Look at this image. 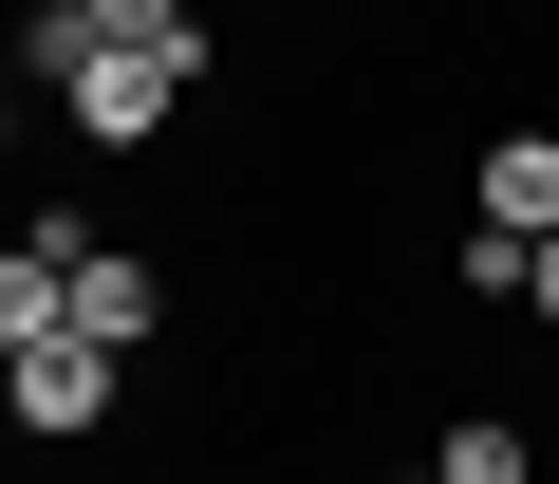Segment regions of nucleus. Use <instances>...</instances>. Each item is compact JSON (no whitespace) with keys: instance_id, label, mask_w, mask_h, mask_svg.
<instances>
[{"instance_id":"1","label":"nucleus","mask_w":559,"mask_h":484,"mask_svg":"<svg viewBox=\"0 0 559 484\" xmlns=\"http://www.w3.org/2000/svg\"><path fill=\"white\" fill-rule=\"evenodd\" d=\"M20 75H38V94H75V131H94V149H150V131H168V94L205 75V38H94L75 0H57V20L20 38Z\"/></svg>"},{"instance_id":"2","label":"nucleus","mask_w":559,"mask_h":484,"mask_svg":"<svg viewBox=\"0 0 559 484\" xmlns=\"http://www.w3.org/2000/svg\"><path fill=\"white\" fill-rule=\"evenodd\" d=\"M112 373H131L112 336H38V354H0V410H20V428H57V447H75V428L112 410Z\"/></svg>"},{"instance_id":"3","label":"nucleus","mask_w":559,"mask_h":484,"mask_svg":"<svg viewBox=\"0 0 559 484\" xmlns=\"http://www.w3.org/2000/svg\"><path fill=\"white\" fill-rule=\"evenodd\" d=\"M57 262H75V336H112V354H150V317H168V280L131 262V242H94V223H57Z\"/></svg>"},{"instance_id":"4","label":"nucleus","mask_w":559,"mask_h":484,"mask_svg":"<svg viewBox=\"0 0 559 484\" xmlns=\"http://www.w3.org/2000/svg\"><path fill=\"white\" fill-rule=\"evenodd\" d=\"M38 336H75V262H57V223L0 242V354H38Z\"/></svg>"},{"instance_id":"5","label":"nucleus","mask_w":559,"mask_h":484,"mask_svg":"<svg viewBox=\"0 0 559 484\" xmlns=\"http://www.w3.org/2000/svg\"><path fill=\"white\" fill-rule=\"evenodd\" d=\"M485 223L559 242V131H503V149H485Z\"/></svg>"},{"instance_id":"6","label":"nucleus","mask_w":559,"mask_h":484,"mask_svg":"<svg viewBox=\"0 0 559 484\" xmlns=\"http://www.w3.org/2000/svg\"><path fill=\"white\" fill-rule=\"evenodd\" d=\"M429 465H448V484H522V428H485V410H466V428H448Z\"/></svg>"},{"instance_id":"7","label":"nucleus","mask_w":559,"mask_h":484,"mask_svg":"<svg viewBox=\"0 0 559 484\" xmlns=\"http://www.w3.org/2000/svg\"><path fill=\"white\" fill-rule=\"evenodd\" d=\"M75 20H94V38H205L187 0H75Z\"/></svg>"},{"instance_id":"8","label":"nucleus","mask_w":559,"mask_h":484,"mask_svg":"<svg viewBox=\"0 0 559 484\" xmlns=\"http://www.w3.org/2000/svg\"><path fill=\"white\" fill-rule=\"evenodd\" d=\"M522 299H540V336H559V242H540V280H522Z\"/></svg>"},{"instance_id":"9","label":"nucleus","mask_w":559,"mask_h":484,"mask_svg":"<svg viewBox=\"0 0 559 484\" xmlns=\"http://www.w3.org/2000/svg\"><path fill=\"white\" fill-rule=\"evenodd\" d=\"M0 131H20V57H0Z\"/></svg>"},{"instance_id":"10","label":"nucleus","mask_w":559,"mask_h":484,"mask_svg":"<svg viewBox=\"0 0 559 484\" xmlns=\"http://www.w3.org/2000/svg\"><path fill=\"white\" fill-rule=\"evenodd\" d=\"M411 484H448V465H411Z\"/></svg>"}]
</instances>
